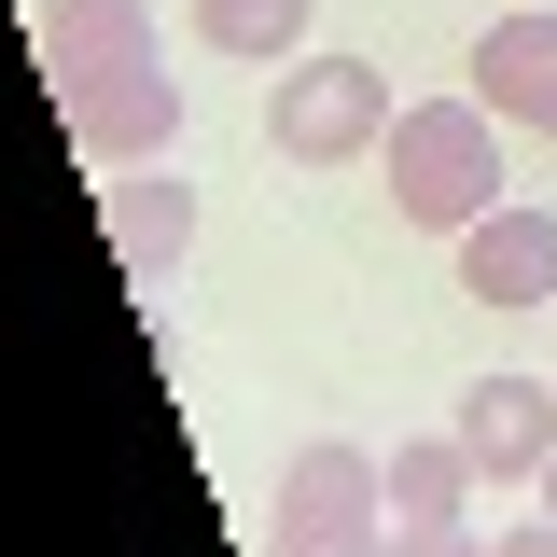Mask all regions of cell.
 Returning a JSON list of instances; mask_svg holds the SVG:
<instances>
[{"mask_svg": "<svg viewBox=\"0 0 557 557\" xmlns=\"http://www.w3.org/2000/svg\"><path fill=\"white\" fill-rule=\"evenodd\" d=\"M474 98L502 112V126H530V139H557V14H502L474 42Z\"/></svg>", "mask_w": 557, "mask_h": 557, "instance_id": "52a82bcc", "label": "cell"}, {"mask_svg": "<svg viewBox=\"0 0 557 557\" xmlns=\"http://www.w3.org/2000/svg\"><path fill=\"white\" fill-rule=\"evenodd\" d=\"M265 139H278V168H362L391 139V70L376 57H293L265 84Z\"/></svg>", "mask_w": 557, "mask_h": 557, "instance_id": "3957f363", "label": "cell"}, {"mask_svg": "<svg viewBox=\"0 0 557 557\" xmlns=\"http://www.w3.org/2000/svg\"><path fill=\"white\" fill-rule=\"evenodd\" d=\"M98 223H112L126 278H168L182 251H196V196H182V182H153V168H98Z\"/></svg>", "mask_w": 557, "mask_h": 557, "instance_id": "ba28073f", "label": "cell"}, {"mask_svg": "<svg viewBox=\"0 0 557 557\" xmlns=\"http://www.w3.org/2000/svg\"><path fill=\"white\" fill-rule=\"evenodd\" d=\"M544 516H557V460H544Z\"/></svg>", "mask_w": 557, "mask_h": 557, "instance_id": "4fadbf2b", "label": "cell"}, {"mask_svg": "<svg viewBox=\"0 0 557 557\" xmlns=\"http://www.w3.org/2000/svg\"><path fill=\"white\" fill-rule=\"evenodd\" d=\"M474 446H460V432H418V446H391V516H460V502H474Z\"/></svg>", "mask_w": 557, "mask_h": 557, "instance_id": "30bf717a", "label": "cell"}, {"mask_svg": "<svg viewBox=\"0 0 557 557\" xmlns=\"http://www.w3.org/2000/svg\"><path fill=\"white\" fill-rule=\"evenodd\" d=\"M446 432L474 446L487 487H544V460H557V391H544V376H474Z\"/></svg>", "mask_w": 557, "mask_h": 557, "instance_id": "5b68a950", "label": "cell"}, {"mask_svg": "<svg viewBox=\"0 0 557 557\" xmlns=\"http://www.w3.org/2000/svg\"><path fill=\"white\" fill-rule=\"evenodd\" d=\"M376 168H391V209L432 223V237H474L487 209H502V126H487V98H418V112H391Z\"/></svg>", "mask_w": 557, "mask_h": 557, "instance_id": "7a4b0ae2", "label": "cell"}, {"mask_svg": "<svg viewBox=\"0 0 557 557\" xmlns=\"http://www.w3.org/2000/svg\"><path fill=\"white\" fill-rule=\"evenodd\" d=\"M391 557H487V544H474V516H405Z\"/></svg>", "mask_w": 557, "mask_h": 557, "instance_id": "8fae6325", "label": "cell"}, {"mask_svg": "<svg viewBox=\"0 0 557 557\" xmlns=\"http://www.w3.org/2000/svg\"><path fill=\"white\" fill-rule=\"evenodd\" d=\"M460 293L474 307H557V223L544 209H487L460 237Z\"/></svg>", "mask_w": 557, "mask_h": 557, "instance_id": "8992f818", "label": "cell"}, {"mask_svg": "<svg viewBox=\"0 0 557 557\" xmlns=\"http://www.w3.org/2000/svg\"><path fill=\"white\" fill-rule=\"evenodd\" d=\"M42 70H57V126L84 168H168L182 139V84L139 0H57L42 14Z\"/></svg>", "mask_w": 557, "mask_h": 557, "instance_id": "6da1fadb", "label": "cell"}, {"mask_svg": "<svg viewBox=\"0 0 557 557\" xmlns=\"http://www.w3.org/2000/svg\"><path fill=\"white\" fill-rule=\"evenodd\" d=\"M278 557H391V474L348 432H321L278 474Z\"/></svg>", "mask_w": 557, "mask_h": 557, "instance_id": "277c9868", "label": "cell"}, {"mask_svg": "<svg viewBox=\"0 0 557 557\" xmlns=\"http://www.w3.org/2000/svg\"><path fill=\"white\" fill-rule=\"evenodd\" d=\"M487 557H557V516H516V530H502Z\"/></svg>", "mask_w": 557, "mask_h": 557, "instance_id": "7c38bea8", "label": "cell"}, {"mask_svg": "<svg viewBox=\"0 0 557 557\" xmlns=\"http://www.w3.org/2000/svg\"><path fill=\"white\" fill-rule=\"evenodd\" d=\"M196 42L209 57H251V70H293L307 57V0H196Z\"/></svg>", "mask_w": 557, "mask_h": 557, "instance_id": "9c48e42d", "label": "cell"}]
</instances>
